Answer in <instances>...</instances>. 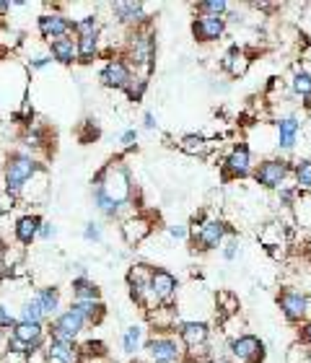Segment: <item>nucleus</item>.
<instances>
[{"label":"nucleus","instance_id":"nucleus-22","mask_svg":"<svg viewBox=\"0 0 311 363\" xmlns=\"http://www.w3.org/2000/svg\"><path fill=\"white\" fill-rule=\"evenodd\" d=\"M93 203H96V208H99L107 218H114V216H119V205L112 200V197H107V192L101 190L99 185H93Z\"/></svg>","mask_w":311,"mask_h":363},{"label":"nucleus","instance_id":"nucleus-34","mask_svg":"<svg viewBox=\"0 0 311 363\" xmlns=\"http://www.w3.org/2000/svg\"><path fill=\"white\" fill-rule=\"evenodd\" d=\"M296 179H298V187L311 190V161L298 164V169H296Z\"/></svg>","mask_w":311,"mask_h":363},{"label":"nucleus","instance_id":"nucleus-26","mask_svg":"<svg viewBox=\"0 0 311 363\" xmlns=\"http://www.w3.org/2000/svg\"><path fill=\"white\" fill-rule=\"evenodd\" d=\"M96 50H99V39H96V34L81 37L76 42V52H78V60H81V62H91V60L96 58Z\"/></svg>","mask_w":311,"mask_h":363},{"label":"nucleus","instance_id":"nucleus-10","mask_svg":"<svg viewBox=\"0 0 311 363\" xmlns=\"http://www.w3.org/2000/svg\"><path fill=\"white\" fill-rule=\"evenodd\" d=\"M226 234V226L220 220H208L202 223L200 231L194 234V244H200V249H213V246L220 244V239Z\"/></svg>","mask_w":311,"mask_h":363},{"label":"nucleus","instance_id":"nucleus-31","mask_svg":"<svg viewBox=\"0 0 311 363\" xmlns=\"http://www.w3.org/2000/svg\"><path fill=\"white\" fill-rule=\"evenodd\" d=\"M140 340H143V329H140V327H130L125 332V340H122V345H125L127 353H135V350L140 348Z\"/></svg>","mask_w":311,"mask_h":363},{"label":"nucleus","instance_id":"nucleus-2","mask_svg":"<svg viewBox=\"0 0 311 363\" xmlns=\"http://www.w3.org/2000/svg\"><path fill=\"white\" fill-rule=\"evenodd\" d=\"M93 185H99L107 197H112L117 205H122L130 197V177H127V169L125 166H119V164H112L107 169L101 171L96 182Z\"/></svg>","mask_w":311,"mask_h":363},{"label":"nucleus","instance_id":"nucleus-37","mask_svg":"<svg viewBox=\"0 0 311 363\" xmlns=\"http://www.w3.org/2000/svg\"><path fill=\"white\" fill-rule=\"evenodd\" d=\"M293 88L298 93H311V76H306V73H298V76L293 78Z\"/></svg>","mask_w":311,"mask_h":363},{"label":"nucleus","instance_id":"nucleus-14","mask_svg":"<svg viewBox=\"0 0 311 363\" xmlns=\"http://www.w3.org/2000/svg\"><path fill=\"white\" fill-rule=\"evenodd\" d=\"M39 226H42V218L39 216H24V218L16 220L13 226V234L21 244H32L34 239L39 237Z\"/></svg>","mask_w":311,"mask_h":363},{"label":"nucleus","instance_id":"nucleus-8","mask_svg":"<svg viewBox=\"0 0 311 363\" xmlns=\"http://www.w3.org/2000/svg\"><path fill=\"white\" fill-rule=\"evenodd\" d=\"M13 338L21 340V343L34 353V350H39L44 343V327L42 324H34V322H16Z\"/></svg>","mask_w":311,"mask_h":363},{"label":"nucleus","instance_id":"nucleus-28","mask_svg":"<svg viewBox=\"0 0 311 363\" xmlns=\"http://www.w3.org/2000/svg\"><path fill=\"white\" fill-rule=\"evenodd\" d=\"M18 322H34V324H42L44 312L39 309L37 298H29V301L21 304V309H18Z\"/></svg>","mask_w":311,"mask_h":363},{"label":"nucleus","instance_id":"nucleus-1","mask_svg":"<svg viewBox=\"0 0 311 363\" xmlns=\"http://www.w3.org/2000/svg\"><path fill=\"white\" fill-rule=\"evenodd\" d=\"M37 171H39V164H37L32 156L13 153V156L6 161V194L16 200L18 194H21V190H24V185Z\"/></svg>","mask_w":311,"mask_h":363},{"label":"nucleus","instance_id":"nucleus-21","mask_svg":"<svg viewBox=\"0 0 311 363\" xmlns=\"http://www.w3.org/2000/svg\"><path fill=\"white\" fill-rule=\"evenodd\" d=\"M37 298V304H39V309L44 312V317H55L60 309V293L58 288H42L39 293L34 296Z\"/></svg>","mask_w":311,"mask_h":363},{"label":"nucleus","instance_id":"nucleus-44","mask_svg":"<svg viewBox=\"0 0 311 363\" xmlns=\"http://www.w3.org/2000/svg\"><path fill=\"white\" fill-rule=\"evenodd\" d=\"M223 254H226V260H234V254H236V242H231V244L226 246V252H223Z\"/></svg>","mask_w":311,"mask_h":363},{"label":"nucleus","instance_id":"nucleus-40","mask_svg":"<svg viewBox=\"0 0 311 363\" xmlns=\"http://www.w3.org/2000/svg\"><path fill=\"white\" fill-rule=\"evenodd\" d=\"M55 234H58V231H55L52 223H42V226H39V239H52Z\"/></svg>","mask_w":311,"mask_h":363},{"label":"nucleus","instance_id":"nucleus-6","mask_svg":"<svg viewBox=\"0 0 311 363\" xmlns=\"http://www.w3.org/2000/svg\"><path fill=\"white\" fill-rule=\"evenodd\" d=\"M39 32H42L44 39H50V42H55V39H62V37H67V32L73 29V24L67 21L62 13H44V16H39Z\"/></svg>","mask_w":311,"mask_h":363},{"label":"nucleus","instance_id":"nucleus-35","mask_svg":"<svg viewBox=\"0 0 311 363\" xmlns=\"http://www.w3.org/2000/svg\"><path fill=\"white\" fill-rule=\"evenodd\" d=\"M78 350H81V355H86V358H91V355H104V343H99V340H88V343H84Z\"/></svg>","mask_w":311,"mask_h":363},{"label":"nucleus","instance_id":"nucleus-4","mask_svg":"<svg viewBox=\"0 0 311 363\" xmlns=\"http://www.w3.org/2000/svg\"><path fill=\"white\" fill-rule=\"evenodd\" d=\"M84 324H86V322L81 319L78 314H73L70 309H67L65 314H60L58 319L52 322L50 329H52V335H55V340H70V343H73V340L81 335Z\"/></svg>","mask_w":311,"mask_h":363},{"label":"nucleus","instance_id":"nucleus-41","mask_svg":"<svg viewBox=\"0 0 311 363\" xmlns=\"http://www.w3.org/2000/svg\"><path fill=\"white\" fill-rule=\"evenodd\" d=\"M47 62H50V58H47V55H39V58L32 60V68H44Z\"/></svg>","mask_w":311,"mask_h":363},{"label":"nucleus","instance_id":"nucleus-23","mask_svg":"<svg viewBox=\"0 0 311 363\" xmlns=\"http://www.w3.org/2000/svg\"><path fill=\"white\" fill-rule=\"evenodd\" d=\"M122 231H125V239L130 242V244H135V242H140V239L151 231V226H148V220H143V218H130L122 226Z\"/></svg>","mask_w":311,"mask_h":363},{"label":"nucleus","instance_id":"nucleus-18","mask_svg":"<svg viewBox=\"0 0 311 363\" xmlns=\"http://www.w3.org/2000/svg\"><path fill=\"white\" fill-rule=\"evenodd\" d=\"M133 60L138 65H145L151 68V60H153V39L148 34H140L133 39Z\"/></svg>","mask_w":311,"mask_h":363},{"label":"nucleus","instance_id":"nucleus-36","mask_svg":"<svg viewBox=\"0 0 311 363\" xmlns=\"http://www.w3.org/2000/svg\"><path fill=\"white\" fill-rule=\"evenodd\" d=\"M197 8L205 11V13H211V16H220V13L226 11V3H223V0H213V3H200Z\"/></svg>","mask_w":311,"mask_h":363},{"label":"nucleus","instance_id":"nucleus-16","mask_svg":"<svg viewBox=\"0 0 311 363\" xmlns=\"http://www.w3.org/2000/svg\"><path fill=\"white\" fill-rule=\"evenodd\" d=\"M280 306H283V312H286L288 319H301L303 314H306V298L301 293H293V291H288V293L280 296Z\"/></svg>","mask_w":311,"mask_h":363},{"label":"nucleus","instance_id":"nucleus-24","mask_svg":"<svg viewBox=\"0 0 311 363\" xmlns=\"http://www.w3.org/2000/svg\"><path fill=\"white\" fill-rule=\"evenodd\" d=\"M114 13H117V18L122 24H135V21H140V16H143V6L140 3H117Z\"/></svg>","mask_w":311,"mask_h":363},{"label":"nucleus","instance_id":"nucleus-33","mask_svg":"<svg viewBox=\"0 0 311 363\" xmlns=\"http://www.w3.org/2000/svg\"><path fill=\"white\" fill-rule=\"evenodd\" d=\"M130 102H140V96L145 91V78H130V84L125 86Z\"/></svg>","mask_w":311,"mask_h":363},{"label":"nucleus","instance_id":"nucleus-32","mask_svg":"<svg viewBox=\"0 0 311 363\" xmlns=\"http://www.w3.org/2000/svg\"><path fill=\"white\" fill-rule=\"evenodd\" d=\"M73 29H76L81 37H91V34H96L99 21H96L93 16H86V18H81V21H76V24H73Z\"/></svg>","mask_w":311,"mask_h":363},{"label":"nucleus","instance_id":"nucleus-12","mask_svg":"<svg viewBox=\"0 0 311 363\" xmlns=\"http://www.w3.org/2000/svg\"><path fill=\"white\" fill-rule=\"evenodd\" d=\"M288 169L283 161H265L260 169H257V182L265 187H278L286 179Z\"/></svg>","mask_w":311,"mask_h":363},{"label":"nucleus","instance_id":"nucleus-7","mask_svg":"<svg viewBox=\"0 0 311 363\" xmlns=\"http://www.w3.org/2000/svg\"><path fill=\"white\" fill-rule=\"evenodd\" d=\"M148 286H151V296L156 301H168L174 296V291H177V280L166 270H151Z\"/></svg>","mask_w":311,"mask_h":363},{"label":"nucleus","instance_id":"nucleus-20","mask_svg":"<svg viewBox=\"0 0 311 363\" xmlns=\"http://www.w3.org/2000/svg\"><path fill=\"white\" fill-rule=\"evenodd\" d=\"M70 312L78 314L84 322H99L101 314H104V306H101V301H73Z\"/></svg>","mask_w":311,"mask_h":363},{"label":"nucleus","instance_id":"nucleus-9","mask_svg":"<svg viewBox=\"0 0 311 363\" xmlns=\"http://www.w3.org/2000/svg\"><path fill=\"white\" fill-rule=\"evenodd\" d=\"M130 68H127L122 60H112L107 62V68L101 70V84L112 86V88H125L130 84Z\"/></svg>","mask_w":311,"mask_h":363},{"label":"nucleus","instance_id":"nucleus-38","mask_svg":"<svg viewBox=\"0 0 311 363\" xmlns=\"http://www.w3.org/2000/svg\"><path fill=\"white\" fill-rule=\"evenodd\" d=\"M16 317H13V314L8 312V309H6V304H3V301H0V329L3 327H16Z\"/></svg>","mask_w":311,"mask_h":363},{"label":"nucleus","instance_id":"nucleus-3","mask_svg":"<svg viewBox=\"0 0 311 363\" xmlns=\"http://www.w3.org/2000/svg\"><path fill=\"white\" fill-rule=\"evenodd\" d=\"M145 350H148L153 363H179V358H182V350H179L177 340H171V338L151 340V343L145 345Z\"/></svg>","mask_w":311,"mask_h":363},{"label":"nucleus","instance_id":"nucleus-25","mask_svg":"<svg viewBox=\"0 0 311 363\" xmlns=\"http://www.w3.org/2000/svg\"><path fill=\"white\" fill-rule=\"evenodd\" d=\"M73 293H76V301H99V288L86 278L73 280Z\"/></svg>","mask_w":311,"mask_h":363},{"label":"nucleus","instance_id":"nucleus-30","mask_svg":"<svg viewBox=\"0 0 311 363\" xmlns=\"http://www.w3.org/2000/svg\"><path fill=\"white\" fill-rule=\"evenodd\" d=\"M182 151L185 153H192V156H200V153H205L208 151V140L202 136H187V138H182Z\"/></svg>","mask_w":311,"mask_h":363},{"label":"nucleus","instance_id":"nucleus-29","mask_svg":"<svg viewBox=\"0 0 311 363\" xmlns=\"http://www.w3.org/2000/svg\"><path fill=\"white\" fill-rule=\"evenodd\" d=\"M296 133H298V119H283L280 122V148H293Z\"/></svg>","mask_w":311,"mask_h":363},{"label":"nucleus","instance_id":"nucleus-45","mask_svg":"<svg viewBox=\"0 0 311 363\" xmlns=\"http://www.w3.org/2000/svg\"><path fill=\"white\" fill-rule=\"evenodd\" d=\"M145 127H156V119H153V114H145Z\"/></svg>","mask_w":311,"mask_h":363},{"label":"nucleus","instance_id":"nucleus-43","mask_svg":"<svg viewBox=\"0 0 311 363\" xmlns=\"http://www.w3.org/2000/svg\"><path fill=\"white\" fill-rule=\"evenodd\" d=\"M135 138H138V133H135V130H127L125 136H122V143H125V145H133Z\"/></svg>","mask_w":311,"mask_h":363},{"label":"nucleus","instance_id":"nucleus-19","mask_svg":"<svg viewBox=\"0 0 311 363\" xmlns=\"http://www.w3.org/2000/svg\"><path fill=\"white\" fill-rule=\"evenodd\" d=\"M182 340H185L190 348H197L208 340V327L202 322H187L182 324Z\"/></svg>","mask_w":311,"mask_h":363},{"label":"nucleus","instance_id":"nucleus-42","mask_svg":"<svg viewBox=\"0 0 311 363\" xmlns=\"http://www.w3.org/2000/svg\"><path fill=\"white\" fill-rule=\"evenodd\" d=\"M168 234H171V237H177V239H182V237H187V228L185 226H171V228H168Z\"/></svg>","mask_w":311,"mask_h":363},{"label":"nucleus","instance_id":"nucleus-13","mask_svg":"<svg viewBox=\"0 0 311 363\" xmlns=\"http://www.w3.org/2000/svg\"><path fill=\"white\" fill-rule=\"evenodd\" d=\"M236 358H241L246 363H257V358H262V343L252 335H244V338L234 340V345H231Z\"/></svg>","mask_w":311,"mask_h":363},{"label":"nucleus","instance_id":"nucleus-39","mask_svg":"<svg viewBox=\"0 0 311 363\" xmlns=\"http://www.w3.org/2000/svg\"><path fill=\"white\" fill-rule=\"evenodd\" d=\"M84 237L88 239V242H99V239H101V228H99V223H86Z\"/></svg>","mask_w":311,"mask_h":363},{"label":"nucleus","instance_id":"nucleus-27","mask_svg":"<svg viewBox=\"0 0 311 363\" xmlns=\"http://www.w3.org/2000/svg\"><path fill=\"white\" fill-rule=\"evenodd\" d=\"M223 68L231 73V76H241L246 70V55L241 50H231V52H226V58H223Z\"/></svg>","mask_w":311,"mask_h":363},{"label":"nucleus","instance_id":"nucleus-17","mask_svg":"<svg viewBox=\"0 0 311 363\" xmlns=\"http://www.w3.org/2000/svg\"><path fill=\"white\" fill-rule=\"evenodd\" d=\"M50 50H52V58L58 60V62H62V65H70V62H76L78 60L76 42H73V39H67V37L50 42Z\"/></svg>","mask_w":311,"mask_h":363},{"label":"nucleus","instance_id":"nucleus-15","mask_svg":"<svg viewBox=\"0 0 311 363\" xmlns=\"http://www.w3.org/2000/svg\"><path fill=\"white\" fill-rule=\"evenodd\" d=\"M226 171L228 177H246L249 174V148L246 145L234 148V153L226 161Z\"/></svg>","mask_w":311,"mask_h":363},{"label":"nucleus","instance_id":"nucleus-11","mask_svg":"<svg viewBox=\"0 0 311 363\" xmlns=\"http://www.w3.org/2000/svg\"><path fill=\"white\" fill-rule=\"evenodd\" d=\"M192 32L200 42H213L223 34V21L218 16H202L192 24Z\"/></svg>","mask_w":311,"mask_h":363},{"label":"nucleus","instance_id":"nucleus-47","mask_svg":"<svg viewBox=\"0 0 311 363\" xmlns=\"http://www.w3.org/2000/svg\"><path fill=\"white\" fill-rule=\"evenodd\" d=\"M0 338H3V332H0Z\"/></svg>","mask_w":311,"mask_h":363},{"label":"nucleus","instance_id":"nucleus-5","mask_svg":"<svg viewBox=\"0 0 311 363\" xmlns=\"http://www.w3.org/2000/svg\"><path fill=\"white\" fill-rule=\"evenodd\" d=\"M47 363H78L81 361V350H78L70 340H55L52 338L44 348Z\"/></svg>","mask_w":311,"mask_h":363},{"label":"nucleus","instance_id":"nucleus-46","mask_svg":"<svg viewBox=\"0 0 311 363\" xmlns=\"http://www.w3.org/2000/svg\"><path fill=\"white\" fill-rule=\"evenodd\" d=\"M303 340L311 343V324H306V329H303Z\"/></svg>","mask_w":311,"mask_h":363}]
</instances>
